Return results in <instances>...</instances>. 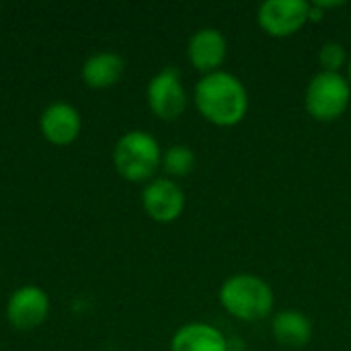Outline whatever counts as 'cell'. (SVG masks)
Wrapping results in <instances>:
<instances>
[{
  "mask_svg": "<svg viewBox=\"0 0 351 351\" xmlns=\"http://www.w3.org/2000/svg\"><path fill=\"white\" fill-rule=\"evenodd\" d=\"M125 72V60L115 51H97L88 56L82 64V80L95 90L109 88L119 82Z\"/></svg>",
  "mask_w": 351,
  "mask_h": 351,
  "instance_id": "12",
  "label": "cell"
},
{
  "mask_svg": "<svg viewBox=\"0 0 351 351\" xmlns=\"http://www.w3.org/2000/svg\"><path fill=\"white\" fill-rule=\"evenodd\" d=\"M49 317V296L43 288L27 284L16 288L6 302V319L16 331H33Z\"/></svg>",
  "mask_w": 351,
  "mask_h": 351,
  "instance_id": "7",
  "label": "cell"
},
{
  "mask_svg": "<svg viewBox=\"0 0 351 351\" xmlns=\"http://www.w3.org/2000/svg\"><path fill=\"white\" fill-rule=\"evenodd\" d=\"M193 101L204 119L222 128L241 123L249 109V95L243 80L226 70L204 74L195 82Z\"/></svg>",
  "mask_w": 351,
  "mask_h": 351,
  "instance_id": "1",
  "label": "cell"
},
{
  "mask_svg": "<svg viewBox=\"0 0 351 351\" xmlns=\"http://www.w3.org/2000/svg\"><path fill=\"white\" fill-rule=\"evenodd\" d=\"M162 162L158 140L144 130L125 132L113 148V165L117 173L132 183L152 181Z\"/></svg>",
  "mask_w": 351,
  "mask_h": 351,
  "instance_id": "3",
  "label": "cell"
},
{
  "mask_svg": "<svg viewBox=\"0 0 351 351\" xmlns=\"http://www.w3.org/2000/svg\"><path fill=\"white\" fill-rule=\"evenodd\" d=\"M351 103V84L341 72H317L304 93V105L317 121L339 119Z\"/></svg>",
  "mask_w": 351,
  "mask_h": 351,
  "instance_id": "4",
  "label": "cell"
},
{
  "mask_svg": "<svg viewBox=\"0 0 351 351\" xmlns=\"http://www.w3.org/2000/svg\"><path fill=\"white\" fill-rule=\"evenodd\" d=\"M259 27L271 37H288L311 21V2L306 0H265L257 10Z\"/></svg>",
  "mask_w": 351,
  "mask_h": 351,
  "instance_id": "6",
  "label": "cell"
},
{
  "mask_svg": "<svg viewBox=\"0 0 351 351\" xmlns=\"http://www.w3.org/2000/svg\"><path fill=\"white\" fill-rule=\"evenodd\" d=\"M317 8H321L323 12L325 10H329V8H339V6H346V2L343 0H315L313 2Z\"/></svg>",
  "mask_w": 351,
  "mask_h": 351,
  "instance_id": "16",
  "label": "cell"
},
{
  "mask_svg": "<svg viewBox=\"0 0 351 351\" xmlns=\"http://www.w3.org/2000/svg\"><path fill=\"white\" fill-rule=\"evenodd\" d=\"M319 62L327 72H339L348 64V51L339 41H327L319 49Z\"/></svg>",
  "mask_w": 351,
  "mask_h": 351,
  "instance_id": "15",
  "label": "cell"
},
{
  "mask_svg": "<svg viewBox=\"0 0 351 351\" xmlns=\"http://www.w3.org/2000/svg\"><path fill=\"white\" fill-rule=\"evenodd\" d=\"M41 136L53 146H68L72 144L82 130L80 113L74 105L58 101L43 109L39 117Z\"/></svg>",
  "mask_w": 351,
  "mask_h": 351,
  "instance_id": "10",
  "label": "cell"
},
{
  "mask_svg": "<svg viewBox=\"0 0 351 351\" xmlns=\"http://www.w3.org/2000/svg\"><path fill=\"white\" fill-rule=\"evenodd\" d=\"M348 80H350V84H351V58L348 60Z\"/></svg>",
  "mask_w": 351,
  "mask_h": 351,
  "instance_id": "17",
  "label": "cell"
},
{
  "mask_svg": "<svg viewBox=\"0 0 351 351\" xmlns=\"http://www.w3.org/2000/svg\"><path fill=\"white\" fill-rule=\"evenodd\" d=\"M146 101L150 111L165 121H173L187 109V90L179 68L165 66L158 70L146 86Z\"/></svg>",
  "mask_w": 351,
  "mask_h": 351,
  "instance_id": "5",
  "label": "cell"
},
{
  "mask_svg": "<svg viewBox=\"0 0 351 351\" xmlns=\"http://www.w3.org/2000/svg\"><path fill=\"white\" fill-rule=\"evenodd\" d=\"M228 53L226 37L216 27H202L191 33L187 41V58L191 66L204 74L220 70Z\"/></svg>",
  "mask_w": 351,
  "mask_h": 351,
  "instance_id": "9",
  "label": "cell"
},
{
  "mask_svg": "<svg viewBox=\"0 0 351 351\" xmlns=\"http://www.w3.org/2000/svg\"><path fill=\"white\" fill-rule=\"evenodd\" d=\"M171 351H228V341L214 325L187 323L173 333Z\"/></svg>",
  "mask_w": 351,
  "mask_h": 351,
  "instance_id": "11",
  "label": "cell"
},
{
  "mask_svg": "<svg viewBox=\"0 0 351 351\" xmlns=\"http://www.w3.org/2000/svg\"><path fill=\"white\" fill-rule=\"evenodd\" d=\"M218 300L228 315L245 323L267 319L276 304L271 286L253 274H234L226 278L220 286Z\"/></svg>",
  "mask_w": 351,
  "mask_h": 351,
  "instance_id": "2",
  "label": "cell"
},
{
  "mask_svg": "<svg viewBox=\"0 0 351 351\" xmlns=\"http://www.w3.org/2000/svg\"><path fill=\"white\" fill-rule=\"evenodd\" d=\"M274 339L290 350H302L313 341V323L300 311H282L271 319Z\"/></svg>",
  "mask_w": 351,
  "mask_h": 351,
  "instance_id": "13",
  "label": "cell"
},
{
  "mask_svg": "<svg viewBox=\"0 0 351 351\" xmlns=\"http://www.w3.org/2000/svg\"><path fill=\"white\" fill-rule=\"evenodd\" d=\"M142 208L154 222H175L185 210V191L171 177H154L142 191Z\"/></svg>",
  "mask_w": 351,
  "mask_h": 351,
  "instance_id": "8",
  "label": "cell"
},
{
  "mask_svg": "<svg viewBox=\"0 0 351 351\" xmlns=\"http://www.w3.org/2000/svg\"><path fill=\"white\" fill-rule=\"evenodd\" d=\"M195 152L187 144H173L162 152V169L171 177H187L195 169Z\"/></svg>",
  "mask_w": 351,
  "mask_h": 351,
  "instance_id": "14",
  "label": "cell"
}]
</instances>
